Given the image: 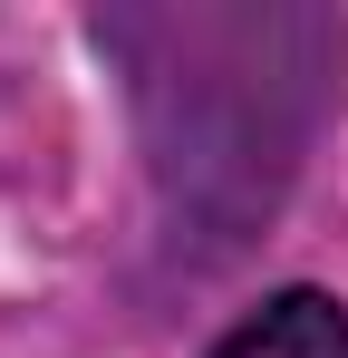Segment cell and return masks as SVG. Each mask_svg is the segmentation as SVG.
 Returning <instances> with one entry per match:
<instances>
[{
    "instance_id": "obj_1",
    "label": "cell",
    "mask_w": 348,
    "mask_h": 358,
    "mask_svg": "<svg viewBox=\"0 0 348 358\" xmlns=\"http://www.w3.org/2000/svg\"><path fill=\"white\" fill-rule=\"evenodd\" d=\"M213 358H348V310L319 300V291H281V300H261Z\"/></svg>"
}]
</instances>
